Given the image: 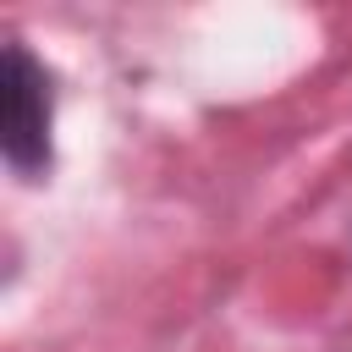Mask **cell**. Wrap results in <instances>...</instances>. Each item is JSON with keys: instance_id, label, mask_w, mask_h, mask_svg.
I'll use <instances>...</instances> for the list:
<instances>
[{"instance_id": "6da1fadb", "label": "cell", "mask_w": 352, "mask_h": 352, "mask_svg": "<svg viewBox=\"0 0 352 352\" xmlns=\"http://www.w3.org/2000/svg\"><path fill=\"white\" fill-rule=\"evenodd\" d=\"M50 121H55L50 72L22 44H6V66H0V148H6V165L16 176H38L50 165Z\"/></svg>"}]
</instances>
